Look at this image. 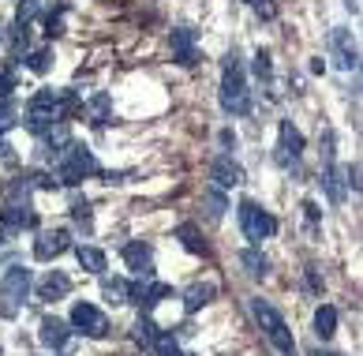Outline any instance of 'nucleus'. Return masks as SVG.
Returning <instances> with one entry per match:
<instances>
[{
  "instance_id": "22",
  "label": "nucleus",
  "mask_w": 363,
  "mask_h": 356,
  "mask_svg": "<svg viewBox=\"0 0 363 356\" xmlns=\"http://www.w3.org/2000/svg\"><path fill=\"white\" fill-rule=\"evenodd\" d=\"M240 263L247 266L251 278H266V274H270V263H266V255H262V252H255V248H247L244 255H240Z\"/></svg>"
},
{
  "instance_id": "25",
  "label": "nucleus",
  "mask_w": 363,
  "mask_h": 356,
  "mask_svg": "<svg viewBox=\"0 0 363 356\" xmlns=\"http://www.w3.org/2000/svg\"><path fill=\"white\" fill-rule=\"evenodd\" d=\"M42 139L49 143V146H57V150H64V146H68L72 143V131H68V124H64V120H57V124H52L45 135H42Z\"/></svg>"
},
{
  "instance_id": "3",
  "label": "nucleus",
  "mask_w": 363,
  "mask_h": 356,
  "mask_svg": "<svg viewBox=\"0 0 363 356\" xmlns=\"http://www.w3.org/2000/svg\"><path fill=\"white\" fill-rule=\"evenodd\" d=\"M236 217H240V229H244V237L255 244V248H259L266 237H274V229H277L274 214H266L259 203H251V199H244V203L236 207Z\"/></svg>"
},
{
  "instance_id": "13",
  "label": "nucleus",
  "mask_w": 363,
  "mask_h": 356,
  "mask_svg": "<svg viewBox=\"0 0 363 356\" xmlns=\"http://www.w3.org/2000/svg\"><path fill=\"white\" fill-rule=\"evenodd\" d=\"M38 338H42L45 349H64V345H68V338H72V330H68V323H64V319H42Z\"/></svg>"
},
{
  "instance_id": "6",
  "label": "nucleus",
  "mask_w": 363,
  "mask_h": 356,
  "mask_svg": "<svg viewBox=\"0 0 363 356\" xmlns=\"http://www.w3.org/2000/svg\"><path fill=\"white\" fill-rule=\"evenodd\" d=\"M330 53H333V60H337V68H345V72H356L359 68V49H356L352 34H348L345 26H333L330 31Z\"/></svg>"
},
{
  "instance_id": "21",
  "label": "nucleus",
  "mask_w": 363,
  "mask_h": 356,
  "mask_svg": "<svg viewBox=\"0 0 363 356\" xmlns=\"http://www.w3.org/2000/svg\"><path fill=\"white\" fill-rule=\"evenodd\" d=\"M203 210H206V217H210V222H221V217H225L228 203H225V195H221L218 188H210L206 195H203Z\"/></svg>"
},
{
  "instance_id": "20",
  "label": "nucleus",
  "mask_w": 363,
  "mask_h": 356,
  "mask_svg": "<svg viewBox=\"0 0 363 356\" xmlns=\"http://www.w3.org/2000/svg\"><path fill=\"white\" fill-rule=\"evenodd\" d=\"M101 296L109 304H128V281L124 278H101Z\"/></svg>"
},
{
  "instance_id": "16",
  "label": "nucleus",
  "mask_w": 363,
  "mask_h": 356,
  "mask_svg": "<svg viewBox=\"0 0 363 356\" xmlns=\"http://www.w3.org/2000/svg\"><path fill=\"white\" fill-rule=\"evenodd\" d=\"M277 135H281V154H289V158H300L303 154V135L292 128V120H281Z\"/></svg>"
},
{
  "instance_id": "28",
  "label": "nucleus",
  "mask_w": 363,
  "mask_h": 356,
  "mask_svg": "<svg viewBox=\"0 0 363 356\" xmlns=\"http://www.w3.org/2000/svg\"><path fill=\"white\" fill-rule=\"evenodd\" d=\"M270 72H274V64H270V53H266V49H259V53H255V75H259V79H270Z\"/></svg>"
},
{
  "instance_id": "18",
  "label": "nucleus",
  "mask_w": 363,
  "mask_h": 356,
  "mask_svg": "<svg viewBox=\"0 0 363 356\" xmlns=\"http://www.w3.org/2000/svg\"><path fill=\"white\" fill-rule=\"evenodd\" d=\"M75 259H79V266H83V270H90V274H105V252L90 248V244H79V248H75Z\"/></svg>"
},
{
  "instance_id": "26",
  "label": "nucleus",
  "mask_w": 363,
  "mask_h": 356,
  "mask_svg": "<svg viewBox=\"0 0 363 356\" xmlns=\"http://www.w3.org/2000/svg\"><path fill=\"white\" fill-rule=\"evenodd\" d=\"M150 352L154 356H180V345H177V338H172V334H157L150 341Z\"/></svg>"
},
{
  "instance_id": "9",
  "label": "nucleus",
  "mask_w": 363,
  "mask_h": 356,
  "mask_svg": "<svg viewBox=\"0 0 363 356\" xmlns=\"http://www.w3.org/2000/svg\"><path fill=\"white\" fill-rule=\"evenodd\" d=\"M169 42H172V57H177L180 68H191L199 60V53H195V31H191V26H177Z\"/></svg>"
},
{
  "instance_id": "33",
  "label": "nucleus",
  "mask_w": 363,
  "mask_h": 356,
  "mask_svg": "<svg viewBox=\"0 0 363 356\" xmlns=\"http://www.w3.org/2000/svg\"><path fill=\"white\" fill-rule=\"evenodd\" d=\"M34 11H38V0H23V4H19V23H26Z\"/></svg>"
},
{
  "instance_id": "5",
  "label": "nucleus",
  "mask_w": 363,
  "mask_h": 356,
  "mask_svg": "<svg viewBox=\"0 0 363 356\" xmlns=\"http://www.w3.org/2000/svg\"><path fill=\"white\" fill-rule=\"evenodd\" d=\"M72 326L79 334H86V338H105V334H109V319H105V311H98L94 304H86V300H79V304L72 308Z\"/></svg>"
},
{
  "instance_id": "8",
  "label": "nucleus",
  "mask_w": 363,
  "mask_h": 356,
  "mask_svg": "<svg viewBox=\"0 0 363 356\" xmlns=\"http://www.w3.org/2000/svg\"><path fill=\"white\" fill-rule=\"evenodd\" d=\"M124 263H128L131 274H139V278H154V248L146 240L124 244Z\"/></svg>"
},
{
  "instance_id": "35",
  "label": "nucleus",
  "mask_w": 363,
  "mask_h": 356,
  "mask_svg": "<svg viewBox=\"0 0 363 356\" xmlns=\"http://www.w3.org/2000/svg\"><path fill=\"white\" fill-rule=\"evenodd\" d=\"M105 184H124V173H105Z\"/></svg>"
},
{
  "instance_id": "17",
  "label": "nucleus",
  "mask_w": 363,
  "mask_h": 356,
  "mask_svg": "<svg viewBox=\"0 0 363 356\" xmlns=\"http://www.w3.org/2000/svg\"><path fill=\"white\" fill-rule=\"evenodd\" d=\"M315 334H318L322 341L337 334V308H333V304H322V308L315 311Z\"/></svg>"
},
{
  "instance_id": "7",
  "label": "nucleus",
  "mask_w": 363,
  "mask_h": 356,
  "mask_svg": "<svg viewBox=\"0 0 363 356\" xmlns=\"http://www.w3.org/2000/svg\"><path fill=\"white\" fill-rule=\"evenodd\" d=\"M72 248V232L68 229H45L38 232L34 240V259H42V263H49V259H57Z\"/></svg>"
},
{
  "instance_id": "24",
  "label": "nucleus",
  "mask_w": 363,
  "mask_h": 356,
  "mask_svg": "<svg viewBox=\"0 0 363 356\" xmlns=\"http://www.w3.org/2000/svg\"><path fill=\"white\" fill-rule=\"evenodd\" d=\"M326 188H330V199H333V203L345 199L348 188H345V173H341L337 166H326Z\"/></svg>"
},
{
  "instance_id": "19",
  "label": "nucleus",
  "mask_w": 363,
  "mask_h": 356,
  "mask_svg": "<svg viewBox=\"0 0 363 356\" xmlns=\"http://www.w3.org/2000/svg\"><path fill=\"white\" fill-rule=\"evenodd\" d=\"M177 240L184 244L191 255H203L206 252V244H203V237H199V229L191 225V222H184V225H177Z\"/></svg>"
},
{
  "instance_id": "11",
  "label": "nucleus",
  "mask_w": 363,
  "mask_h": 356,
  "mask_svg": "<svg viewBox=\"0 0 363 356\" xmlns=\"http://www.w3.org/2000/svg\"><path fill=\"white\" fill-rule=\"evenodd\" d=\"M0 222H4L8 229H23V225H26V229H34V225H38V217H34V210H30V203H26V199H23V203H19V199H11L8 207L0 210Z\"/></svg>"
},
{
  "instance_id": "30",
  "label": "nucleus",
  "mask_w": 363,
  "mask_h": 356,
  "mask_svg": "<svg viewBox=\"0 0 363 356\" xmlns=\"http://www.w3.org/2000/svg\"><path fill=\"white\" fill-rule=\"evenodd\" d=\"M90 109L98 113V124H105V113H109V98H105V94H98V98L90 102Z\"/></svg>"
},
{
  "instance_id": "10",
  "label": "nucleus",
  "mask_w": 363,
  "mask_h": 356,
  "mask_svg": "<svg viewBox=\"0 0 363 356\" xmlns=\"http://www.w3.org/2000/svg\"><path fill=\"white\" fill-rule=\"evenodd\" d=\"M210 176H213V184H218V188H240V184H244V169H240L228 154L210 161Z\"/></svg>"
},
{
  "instance_id": "32",
  "label": "nucleus",
  "mask_w": 363,
  "mask_h": 356,
  "mask_svg": "<svg viewBox=\"0 0 363 356\" xmlns=\"http://www.w3.org/2000/svg\"><path fill=\"white\" fill-rule=\"evenodd\" d=\"M45 34H49V38L64 34V23H60V16H49V19H45Z\"/></svg>"
},
{
  "instance_id": "12",
  "label": "nucleus",
  "mask_w": 363,
  "mask_h": 356,
  "mask_svg": "<svg viewBox=\"0 0 363 356\" xmlns=\"http://www.w3.org/2000/svg\"><path fill=\"white\" fill-rule=\"evenodd\" d=\"M72 293V278L60 270H49L42 281H38V300H64Z\"/></svg>"
},
{
  "instance_id": "15",
  "label": "nucleus",
  "mask_w": 363,
  "mask_h": 356,
  "mask_svg": "<svg viewBox=\"0 0 363 356\" xmlns=\"http://www.w3.org/2000/svg\"><path fill=\"white\" fill-rule=\"evenodd\" d=\"M165 296H172V285H165V281H150V278H146V281H143L139 308H143V311H154V308H157Z\"/></svg>"
},
{
  "instance_id": "23",
  "label": "nucleus",
  "mask_w": 363,
  "mask_h": 356,
  "mask_svg": "<svg viewBox=\"0 0 363 356\" xmlns=\"http://www.w3.org/2000/svg\"><path fill=\"white\" fill-rule=\"evenodd\" d=\"M157 334H161V330H157V323L150 319V315H139V323H135V330H131V338H135L143 349H150V341H154Z\"/></svg>"
},
{
  "instance_id": "34",
  "label": "nucleus",
  "mask_w": 363,
  "mask_h": 356,
  "mask_svg": "<svg viewBox=\"0 0 363 356\" xmlns=\"http://www.w3.org/2000/svg\"><path fill=\"white\" fill-rule=\"evenodd\" d=\"M255 8H259V16H266V19H274V16H277V8L270 4V0H255Z\"/></svg>"
},
{
  "instance_id": "4",
  "label": "nucleus",
  "mask_w": 363,
  "mask_h": 356,
  "mask_svg": "<svg viewBox=\"0 0 363 356\" xmlns=\"http://www.w3.org/2000/svg\"><path fill=\"white\" fill-rule=\"evenodd\" d=\"M30 289H34L30 270H26V266H8L4 278H0V300H4V304H0V311L11 315V311H16V304H23Z\"/></svg>"
},
{
  "instance_id": "29",
  "label": "nucleus",
  "mask_w": 363,
  "mask_h": 356,
  "mask_svg": "<svg viewBox=\"0 0 363 356\" xmlns=\"http://www.w3.org/2000/svg\"><path fill=\"white\" fill-rule=\"evenodd\" d=\"M72 217H75L79 225H86V229H90V207H86V199H83V203H75V207H72Z\"/></svg>"
},
{
  "instance_id": "2",
  "label": "nucleus",
  "mask_w": 363,
  "mask_h": 356,
  "mask_svg": "<svg viewBox=\"0 0 363 356\" xmlns=\"http://www.w3.org/2000/svg\"><path fill=\"white\" fill-rule=\"evenodd\" d=\"M251 311H255V319H259L262 326V334L270 338V345L281 352V356H300V349H296V338L289 330V323L281 319V311L274 304H266V300H251Z\"/></svg>"
},
{
  "instance_id": "36",
  "label": "nucleus",
  "mask_w": 363,
  "mask_h": 356,
  "mask_svg": "<svg viewBox=\"0 0 363 356\" xmlns=\"http://www.w3.org/2000/svg\"><path fill=\"white\" fill-rule=\"evenodd\" d=\"M315 356H333V352H315Z\"/></svg>"
},
{
  "instance_id": "1",
  "label": "nucleus",
  "mask_w": 363,
  "mask_h": 356,
  "mask_svg": "<svg viewBox=\"0 0 363 356\" xmlns=\"http://www.w3.org/2000/svg\"><path fill=\"white\" fill-rule=\"evenodd\" d=\"M221 109L233 117L251 113V90L244 83V68H240V57L228 53L221 60Z\"/></svg>"
},
{
  "instance_id": "27",
  "label": "nucleus",
  "mask_w": 363,
  "mask_h": 356,
  "mask_svg": "<svg viewBox=\"0 0 363 356\" xmlns=\"http://www.w3.org/2000/svg\"><path fill=\"white\" fill-rule=\"evenodd\" d=\"M49 64H52V53H49V49H38V53H30V57H26V68H30V72H38V75H45Z\"/></svg>"
},
{
  "instance_id": "14",
  "label": "nucleus",
  "mask_w": 363,
  "mask_h": 356,
  "mask_svg": "<svg viewBox=\"0 0 363 356\" xmlns=\"http://www.w3.org/2000/svg\"><path fill=\"white\" fill-rule=\"evenodd\" d=\"M213 296H218V289H213V285H210V281H195V285H191V289H187V293H184V311H187V315H195V311H203V308L210 304V300H213Z\"/></svg>"
},
{
  "instance_id": "31",
  "label": "nucleus",
  "mask_w": 363,
  "mask_h": 356,
  "mask_svg": "<svg viewBox=\"0 0 363 356\" xmlns=\"http://www.w3.org/2000/svg\"><path fill=\"white\" fill-rule=\"evenodd\" d=\"M11 90H16V75L0 72V98H11Z\"/></svg>"
},
{
  "instance_id": "37",
  "label": "nucleus",
  "mask_w": 363,
  "mask_h": 356,
  "mask_svg": "<svg viewBox=\"0 0 363 356\" xmlns=\"http://www.w3.org/2000/svg\"><path fill=\"white\" fill-rule=\"evenodd\" d=\"M247 4H255V0H247Z\"/></svg>"
}]
</instances>
